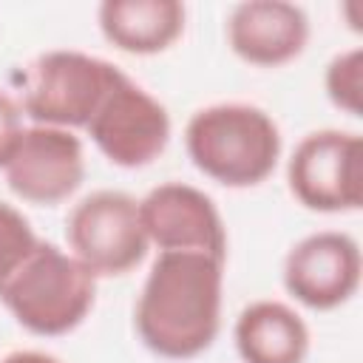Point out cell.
<instances>
[{"instance_id":"7c38bea8","label":"cell","mask_w":363,"mask_h":363,"mask_svg":"<svg viewBox=\"0 0 363 363\" xmlns=\"http://www.w3.org/2000/svg\"><path fill=\"white\" fill-rule=\"evenodd\" d=\"M184 6L179 0H105L99 6L102 37L125 54H159L184 31Z\"/></svg>"},{"instance_id":"9c48e42d","label":"cell","mask_w":363,"mask_h":363,"mask_svg":"<svg viewBox=\"0 0 363 363\" xmlns=\"http://www.w3.org/2000/svg\"><path fill=\"white\" fill-rule=\"evenodd\" d=\"M142 227L159 252H204L227 258V230L213 199L193 184L164 182L139 201Z\"/></svg>"},{"instance_id":"277c9868","label":"cell","mask_w":363,"mask_h":363,"mask_svg":"<svg viewBox=\"0 0 363 363\" xmlns=\"http://www.w3.org/2000/svg\"><path fill=\"white\" fill-rule=\"evenodd\" d=\"M122 74L113 62L85 51H45L26 68L23 111L34 125L85 128Z\"/></svg>"},{"instance_id":"5bb4252c","label":"cell","mask_w":363,"mask_h":363,"mask_svg":"<svg viewBox=\"0 0 363 363\" xmlns=\"http://www.w3.org/2000/svg\"><path fill=\"white\" fill-rule=\"evenodd\" d=\"M326 96L335 108L346 111L349 116H360L363 111V51L349 48L329 60L326 65Z\"/></svg>"},{"instance_id":"4fadbf2b","label":"cell","mask_w":363,"mask_h":363,"mask_svg":"<svg viewBox=\"0 0 363 363\" xmlns=\"http://www.w3.org/2000/svg\"><path fill=\"white\" fill-rule=\"evenodd\" d=\"M233 337L244 363H303L309 354L303 318L281 301H252L244 306Z\"/></svg>"},{"instance_id":"e0dca14e","label":"cell","mask_w":363,"mask_h":363,"mask_svg":"<svg viewBox=\"0 0 363 363\" xmlns=\"http://www.w3.org/2000/svg\"><path fill=\"white\" fill-rule=\"evenodd\" d=\"M0 363H62L60 357L48 354V352H37V349H20V352H11L6 354Z\"/></svg>"},{"instance_id":"52a82bcc","label":"cell","mask_w":363,"mask_h":363,"mask_svg":"<svg viewBox=\"0 0 363 363\" xmlns=\"http://www.w3.org/2000/svg\"><path fill=\"white\" fill-rule=\"evenodd\" d=\"M85 130L111 164L136 170L159 159L167 147L170 116L156 96L122 74L88 119Z\"/></svg>"},{"instance_id":"30bf717a","label":"cell","mask_w":363,"mask_h":363,"mask_svg":"<svg viewBox=\"0 0 363 363\" xmlns=\"http://www.w3.org/2000/svg\"><path fill=\"white\" fill-rule=\"evenodd\" d=\"M360 247L352 235L320 230L301 238L284 258L286 292L318 312L337 309L360 286Z\"/></svg>"},{"instance_id":"6da1fadb","label":"cell","mask_w":363,"mask_h":363,"mask_svg":"<svg viewBox=\"0 0 363 363\" xmlns=\"http://www.w3.org/2000/svg\"><path fill=\"white\" fill-rule=\"evenodd\" d=\"M221 258L159 252L133 309L142 343L167 360H190L207 352L221 326Z\"/></svg>"},{"instance_id":"3957f363","label":"cell","mask_w":363,"mask_h":363,"mask_svg":"<svg viewBox=\"0 0 363 363\" xmlns=\"http://www.w3.org/2000/svg\"><path fill=\"white\" fill-rule=\"evenodd\" d=\"M96 298V275L71 252L40 241L0 281V303L11 318L40 337L77 329Z\"/></svg>"},{"instance_id":"5b68a950","label":"cell","mask_w":363,"mask_h":363,"mask_svg":"<svg viewBox=\"0 0 363 363\" xmlns=\"http://www.w3.org/2000/svg\"><path fill=\"white\" fill-rule=\"evenodd\" d=\"M286 184L298 204L315 213H352L363 204V142L354 130L306 133L289 162Z\"/></svg>"},{"instance_id":"7a4b0ae2","label":"cell","mask_w":363,"mask_h":363,"mask_svg":"<svg viewBox=\"0 0 363 363\" xmlns=\"http://www.w3.org/2000/svg\"><path fill=\"white\" fill-rule=\"evenodd\" d=\"M184 147L207 179L224 187H255L281 159V130L258 105L216 102L190 116Z\"/></svg>"},{"instance_id":"8fae6325","label":"cell","mask_w":363,"mask_h":363,"mask_svg":"<svg viewBox=\"0 0 363 363\" xmlns=\"http://www.w3.org/2000/svg\"><path fill=\"white\" fill-rule=\"evenodd\" d=\"M309 40V17L286 0H247L227 17V43L235 57L258 68L292 62Z\"/></svg>"},{"instance_id":"8992f818","label":"cell","mask_w":363,"mask_h":363,"mask_svg":"<svg viewBox=\"0 0 363 363\" xmlns=\"http://www.w3.org/2000/svg\"><path fill=\"white\" fill-rule=\"evenodd\" d=\"M71 255L94 275H125L147 255L139 201L122 190H94L65 218Z\"/></svg>"},{"instance_id":"2e32d148","label":"cell","mask_w":363,"mask_h":363,"mask_svg":"<svg viewBox=\"0 0 363 363\" xmlns=\"http://www.w3.org/2000/svg\"><path fill=\"white\" fill-rule=\"evenodd\" d=\"M23 108L0 88V167L14 153L20 136H23Z\"/></svg>"},{"instance_id":"ba28073f","label":"cell","mask_w":363,"mask_h":363,"mask_svg":"<svg viewBox=\"0 0 363 363\" xmlns=\"http://www.w3.org/2000/svg\"><path fill=\"white\" fill-rule=\"evenodd\" d=\"M3 173L11 193L23 201L60 204L74 196L85 179L82 142L65 128L31 125L23 130Z\"/></svg>"},{"instance_id":"9a60e30c","label":"cell","mask_w":363,"mask_h":363,"mask_svg":"<svg viewBox=\"0 0 363 363\" xmlns=\"http://www.w3.org/2000/svg\"><path fill=\"white\" fill-rule=\"evenodd\" d=\"M34 244H37V235L28 218L17 207L0 201V281L28 255Z\"/></svg>"}]
</instances>
